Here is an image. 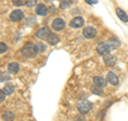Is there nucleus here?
<instances>
[{"mask_svg": "<svg viewBox=\"0 0 128 121\" xmlns=\"http://www.w3.org/2000/svg\"><path fill=\"white\" fill-rule=\"evenodd\" d=\"M22 54L24 55V57H26L28 59L30 58H34L36 56L38 51H36V48H35V45L31 43H27L22 46Z\"/></svg>", "mask_w": 128, "mask_h": 121, "instance_id": "obj_1", "label": "nucleus"}, {"mask_svg": "<svg viewBox=\"0 0 128 121\" xmlns=\"http://www.w3.org/2000/svg\"><path fill=\"white\" fill-rule=\"evenodd\" d=\"M77 108L80 111V114H86V112H89L91 110L92 103L89 102V101H81V102L78 103Z\"/></svg>", "mask_w": 128, "mask_h": 121, "instance_id": "obj_2", "label": "nucleus"}, {"mask_svg": "<svg viewBox=\"0 0 128 121\" xmlns=\"http://www.w3.org/2000/svg\"><path fill=\"white\" fill-rule=\"evenodd\" d=\"M83 37L86 39H93L96 37V34H97V31H96L95 28L93 27H86L84 29H83V32H82Z\"/></svg>", "mask_w": 128, "mask_h": 121, "instance_id": "obj_3", "label": "nucleus"}, {"mask_svg": "<svg viewBox=\"0 0 128 121\" xmlns=\"http://www.w3.org/2000/svg\"><path fill=\"white\" fill-rule=\"evenodd\" d=\"M50 33H51V31H50L49 28L44 27V28H41L40 30H38V31H36V33H35V35H36L38 39L46 40V39L50 35Z\"/></svg>", "mask_w": 128, "mask_h": 121, "instance_id": "obj_4", "label": "nucleus"}, {"mask_svg": "<svg viewBox=\"0 0 128 121\" xmlns=\"http://www.w3.org/2000/svg\"><path fill=\"white\" fill-rule=\"evenodd\" d=\"M51 26H52V29L56 30V31H61L64 29V27H65V22L63 21L62 18H56L54 19L52 24H51Z\"/></svg>", "mask_w": 128, "mask_h": 121, "instance_id": "obj_5", "label": "nucleus"}, {"mask_svg": "<svg viewBox=\"0 0 128 121\" xmlns=\"http://www.w3.org/2000/svg\"><path fill=\"white\" fill-rule=\"evenodd\" d=\"M24 17H25L24 12L20 11V10H14L10 14V18H11L12 22H19V21H22Z\"/></svg>", "mask_w": 128, "mask_h": 121, "instance_id": "obj_6", "label": "nucleus"}, {"mask_svg": "<svg viewBox=\"0 0 128 121\" xmlns=\"http://www.w3.org/2000/svg\"><path fill=\"white\" fill-rule=\"evenodd\" d=\"M83 24H84V21H83V18L81 16H77V17L73 18L70 23V26L72 28H80L83 26Z\"/></svg>", "mask_w": 128, "mask_h": 121, "instance_id": "obj_7", "label": "nucleus"}, {"mask_svg": "<svg viewBox=\"0 0 128 121\" xmlns=\"http://www.w3.org/2000/svg\"><path fill=\"white\" fill-rule=\"evenodd\" d=\"M96 50H97V53L99 55L105 56L107 54H109L110 48H109V46L107 45V43H100V44H98V46H97V48H96Z\"/></svg>", "mask_w": 128, "mask_h": 121, "instance_id": "obj_8", "label": "nucleus"}, {"mask_svg": "<svg viewBox=\"0 0 128 121\" xmlns=\"http://www.w3.org/2000/svg\"><path fill=\"white\" fill-rule=\"evenodd\" d=\"M104 62H105V64L107 67H112L115 64V62H116V59H115L114 56L107 54V55L104 56Z\"/></svg>", "mask_w": 128, "mask_h": 121, "instance_id": "obj_9", "label": "nucleus"}, {"mask_svg": "<svg viewBox=\"0 0 128 121\" xmlns=\"http://www.w3.org/2000/svg\"><path fill=\"white\" fill-rule=\"evenodd\" d=\"M107 80L112 85V86H116V85H118V78L113 72H109V73L107 74Z\"/></svg>", "mask_w": 128, "mask_h": 121, "instance_id": "obj_10", "label": "nucleus"}, {"mask_svg": "<svg viewBox=\"0 0 128 121\" xmlns=\"http://www.w3.org/2000/svg\"><path fill=\"white\" fill-rule=\"evenodd\" d=\"M93 82H94V85H96V86H98V87L104 88L105 86H107V79L102 77V76H95Z\"/></svg>", "mask_w": 128, "mask_h": 121, "instance_id": "obj_11", "label": "nucleus"}, {"mask_svg": "<svg viewBox=\"0 0 128 121\" xmlns=\"http://www.w3.org/2000/svg\"><path fill=\"white\" fill-rule=\"evenodd\" d=\"M107 45L109 46L110 49H116V48L120 47L121 43H120V41L116 39H109L107 41Z\"/></svg>", "mask_w": 128, "mask_h": 121, "instance_id": "obj_12", "label": "nucleus"}, {"mask_svg": "<svg viewBox=\"0 0 128 121\" xmlns=\"http://www.w3.org/2000/svg\"><path fill=\"white\" fill-rule=\"evenodd\" d=\"M46 41H47V43H49L50 45H56V44H58L60 42V38L58 37L57 34H54V33L51 32L49 37L46 39Z\"/></svg>", "mask_w": 128, "mask_h": 121, "instance_id": "obj_13", "label": "nucleus"}, {"mask_svg": "<svg viewBox=\"0 0 128 121\" xmlns=\"http://www.w3.org/2000/svg\"><path fill=\"white\" fill-rule=\"evenodd\" d=\"M48 12V9L45 5H43V3H40V5L36 6V9H35V13L38 15H46Z\"/></svg>", "mask_w": 128, "mask_h": 121, "instance_id": "obj_14", "label": "nucleus"}, {"mask_svg": "<svg viewBox=\"0 0 128 121\" xmlns=\"http://www.w3.org/2000/svg\"><path fill=\"white\" fill-rule=\"evenodd\" d=\"M8 70H9V72H10L11 74L18 73V71H19V64L16 63V62H11L9 64V67H8Z\"/></svg>", "mask_w": 128, "mask_h": 121, "instance_id": "obj_15", "label": "nucleus"}, {"mask_svg": "<svg viewBox=\"0 0 128 121\" xmlns=\"http://www.w3.org/2000/svg\"><path fill=\"white\" fill-rule=\"evenodd\" d=\"M116 14H118V17H120V19H121L122 22H124V23L128 22V15L122 9L118 8V9H116Z\"/></svg>", "mask_w": 128, "mask_h": 121, "instance_id": "obj_16", "label": "nucleus"}, {"mask_svg": "<svg viewBox=\"0 0 128 121\" xmlns=\"http://www.w3.org/2000/svg\"><path fill=\"white\" fill-rule=\"evenodd\" d=\"M3 91L6 92V95L13 94V92H14V86H13V84H11V83L6 84V85H4V89H3Z\"/></svg>", "mask_w": 128, "mask_h": 121, "instance_id": "obj_17", "label": "nucleus"}, {"mask_svg": "<svg viewBox=\"0 0 128 121\" xmlns=\"http://www.w3.org/2000/svg\"><path fill=\"white\" fill-rule=\"evenodd\" d=\"M2 119L4 120V121H14L15 116H14V114L12 111L8 110V111H6L4 114L2 115Z\"/></svg>", "mask_w": 128, "mask_h": 121, "instance_id": "obj_18", "label": "nucleus"}, {"mask_svg": "<svg viewBox=\"0 0 128 121\" xmlns=\"http://www.w3.org/2000/svg\"><path fill=\"white\" fill-rule=\"evenodd\" d=\"M91 91L93 92L94 94H97V95H102V94L104 93V90H102V87H98V86H96V85H94V86L91 88Z\"/></svg>", "mask_w": 128, "mask_h": 121, "instance_id": "obj_19", "label": "nucleus"}, {"mask_svg": "<svg viewBox=\"0 0 128 121\" xmlns=\"http://www.w3.org/2000/svg\"><path fill=\"white\" fill-rule=\"evenodd\" d=\"M11 77H10V74L6 73V72H0V82L1 83H4V82H8L10 80Z\"/></svg>", "mask_w": 128, "mask_h": 121, "instance_id": "obj_20", "label": "nucleus"}, {"mask_svg": "<svg viewBox=\"0 0 128 121\" xmlns=\"http://www.w3.org/2000/svg\"><path fill=\"white\" fill-rule=\"evenodd\" d=\"M72 3H73V1L72 0H61V8L62 9H67V8H70L72 6Z\"/></svg>", "mask_w": 128, "mask_h": 121, "instance_id": "obj_21", "label": "nucleus"}, {"mask_svg": "<svg viewBox=\"0 0 128 121\" xmlns=\"http://www.w3.org/2000/svg\"><path fill=\"white\" fill-rule=\"evenodd\" d=\"M35 48H36V51H38V53H43V51H45L46 46H45V44H44V43L38 42L36 45H35Z\"/></svg>", "mask_w": 128, "mask_h": 121, "instance_id": "obj_22", "label": "nucleus"}, {"mask_svg": "<svg viewBox=\"0 0 128 121\" xmlns=\"http://www.w3.org/2000/svg\"><path fill=\"white\" fill-rule=\"evenodd\" d=\"M38 0H25V5L28 8H33L35 5H36Z\"/></svg>", "mask_w": 128, "mask_h": 121, "instance_id": "obj_23", "label": "nucleus"}, {"mask_svg": "<svg viewBox=\"0 0 128 121\" xmlns=\"http://www.w3.org/2000/svg\"><path fill=\"white\" fill-rule=\"evenodd\" d=\"M6 49H8L6 44V43H3V42H0V54L6 53Z\"/></svg>", "mask_w": 128, "mask_h": 121, "instance_id": "obj_24", "label": "nucleus"}, {"mask_svg": "<svg viewBox=\"0 0 128 121\" xmlns=\"http://www.w3.org/2000/svg\"><path fill=\"white\" fill-rule=\"evenodd\" d=\"M13 5L15 7H20L22 5H25V2H24L22 0H13Z\"/></svg>", "mask_w": 128, "mask_h": 121, "instance_id": "obj_25", "label": "nucleus"}, {"mask_svg": "<svg viewBox=\"0 0 128 121\" xmlns=\"http://www.w3.org/2000/svg\"><path fill=\"white\" fill-rule=\"evenodd\" d=\"M6 92L3 91V90H0V103L3 102V101L6 100Z\"/></svg>", "mask_w": 128, "mask_h": 121, "instance_id": "obj_26", "label": "nucleus"}, {"mask_svg": "<svg viewBox=\"0 0 128 121\" xmlns=\"http://www.w3.org/2000/svg\"><path fill=\"white\" fill-rule=\"evenodd\" d=\"M86 3H89V5H95V3L98 2V0H86Z\"/></svg>", "mask_w": 128, "mask_h": 121, "instance_id": "obj_27", "label": "nucleus"}, {"mask_svg": "<svg viewBox=\"0 0 128 121\" xmlns=\"http://www.w3.org/2000/svg\"><path fill=\"white\" fill-rule=\"evenodd\" d=\"M76 121H84V118H83V117H80V116H77L76 117Z\"/></svg>", "mask_w": 128, "mask_h": 121, "instance_id": "obj_28", "label": "nucleus"}, {"mask_svg": "<svg viewBox=\"0 0 128 121\" xmlns=\"http://www.w3.org/2000/svg\"><path fill=\"white\" fill-rule=\"evenodd\" d=\"M46 1H52V0H46Z\"/></svg>", "mask_w": 128, "mask_h": 121, "instance_id": "obj_29", "label": "nucleus"}]
</instances>
